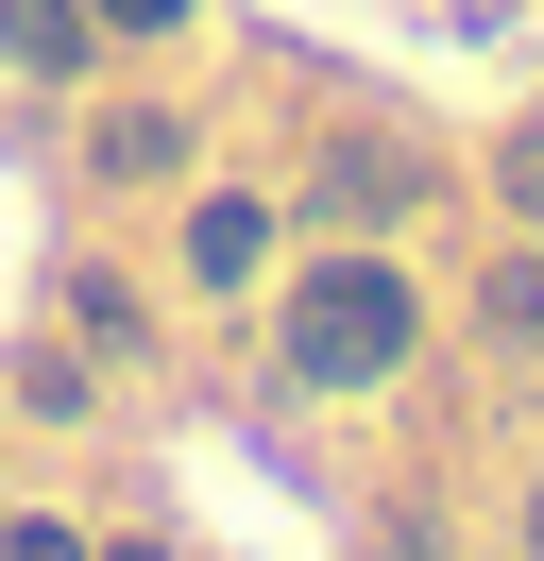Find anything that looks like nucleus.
I'll return each mask as SVG.
<instances>
[{
    "label": "nucleus",
    "instance_id": "obj_4",
    "mask_svg": "<svg viewBox=\"0 0 544 561\" xmlns=\"http://www.w3.org/2000/svg\"><path fill=\"white\" fill-rule=\"evenodd\" d=\"M476 323H494V341H544V273H528V255H510L494 289H476Z\"/></svg>",
    "mask_w": 544,
    "mask_h": 561
},
{
    "label": "nucleus",
    "instance_id": "obj_2",
    "mask_svg": "<svg viewBox=\"0 0 544 561\" xmlns=\"http://www.w3.org/2000/svg\"><path fill=\"white\" fill-rule=\"evenodd\" d=\"M408 187H426V153H408V137H324V221H358V239H374Z\"/></svg>",
    "mask_w": 544,
    "mask_h": 561
},
{
    "label": "nucleus",
    "instance_id": "obj_1",
    "mask_svg": "<svg viewBox=\"0 0 544 561\" xmlns=\"http://www.w3.org/2000/svg\"><path fill=\"white\" fill-rule=\"evenodd\" d=\"M392 357H408V289L374 273V255H358V273H324V289L290 307V375L358 391V375H392Z\"/></svg>",
    "mask_w": 544,
    "mask_h": 561
},
{
    "label": "nucleus",
    "instance_id": "obj_3",
    "mask_svg": "<svg viewBox=\"0 0 544 561\" xmlns=\"http://www.w3.org/2000/svg\"><path fill=\"white\" fill-rule=\"evenodd\" d=\"M0 51H18V69H86V0H0Z\"/></svg>",
    "mask_w": 544,
    "mask_h": 561
},
{
    "label": "nucleus",
    "instance_id": "obj_10",
    "mask_svg": "<svg viewBox=\"0 0 544 561\" xmlns=\"http://www.w3.org/2000/svg\"><path fill=\"white\" fill-rule=\"evenodd\" d=\"M528 545H544V511H528Z\"/></svg>",
    "mask_w": 544,
    "mask_h": 561
},
{
    "label": "nucleus",
    "instance_id": "obj_8",
    "mask_svg": "<svg viewBox=\"0 0 544 561\" xmlns=\"http://www.w3.org/2000/svg\"><path fill=\"white\" fill-rule=\"evenodd\" d=\"M120 18H188V0H120Z\"/></svg>",
    "mask_w": 544,
    "mask_h": 561
},
{
    "label": "nucleus",
    "instance_id": "obj_5",
    "mask_svg": "<svg viewBox=\"0 0 544 561\" xmlns=\"http://www.w3.org/2000/svg\"><path fill=\"white\" fill-rule=\"evenodd\" d=\"M188 255H204V289H222L238 255H256V205H188Z\"/></svg>",
    "mask_w": 544,
    "mask_h": 561
},
{
    "label": "nucleus",
    "instance_id": "obj_6",
    "mask_svg": "<svg viewBox=\"0 0 544 561\" xmlns=\"http://www.w3.org/2000/svg\"><path fill=\"white\" fill-rule=\"evenodd\" d=\"M510 205H528V221H544V137H510Z\"/></svg>",
    "mask_w": 544,
    "mask_h": 561
},
{
    "label": "nucleus",
    "instance_id": "obj_9",
    "mask_svg": "<svg viewBox=\"0 0 544 561\" xmlns=\"http://www.w3.org/2000/svg\"><path fill=\"white\" fill-rule=\"evenodd\" d=\"M120 561H154V545H120Z\"/></svg>",
    "mask_w": 544,
    "mask_h": 561
},
{
    "label": "nucleus",
    "instance_id": "obj_7",
    "mask_svg": "<svg viewBox=\"0 0 544 561\" xmlns=\"http://www.w3.org/2000/svg\"><path fill=\"white\" fill-rule=\"evenodd\" d=\"M0 561H86V545H68V527H18V545H0Z\"/></svg>",
    "mask_w": 544,
    "mask_h": 561
}]
</instances>
